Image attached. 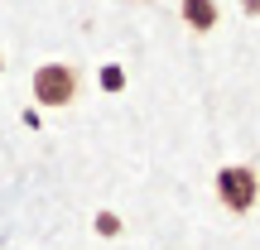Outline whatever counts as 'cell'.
<instances>
[{
	"instance_id": "6da1fadb",
	"label": "cell",
	"mask_w": 260,
	"mask_h": 250,
	"mask_svg": "<svg viewBox=\"0 0 260 250\" xmlns=\"http://www.w3.org/2000/svg\"><path fill=\"white\" fill-rule=\"evenodd\" d=\"M29 87H34V101L44 106V111H63V106L77 101V87H82V77H77L73 63H44V67H34Z\"/></svg>"
},
{
	"instance_id": "7a4b0ae2",
	"label": "cell",
	"mask_w": 260,
	"mask_h": 250,
	"mask_svg": "<svg viewBox=\"0 0 260 250\" xmlns=\"http://www.w3.org/2000/svg\"><path fill=\"white\" fill-rule=\"evenodd\" d=\"M217 202H222L232 217L255 212V202H260V173H255L251 164H226V168H217Z\"/></svg>"
},
{
	"instance_id": "3957f363",
	"label": "cell",
	"mask_w": 260,
	"mask_h": 250,
	"mask_svg": "<svg viewBox=\"0 0 260 250\" xmlns=\"http://www.w3.org/2000/svg\"><path fill=\"white\" fill-rule=\"evenodd\" d=\"M178 15H183V24L193 34H212L222 10H217V0H178Z\"/></svg>"
},
{
	"instance_id": "277c9868",
	"label": "cell",
	"mask_w": 260,
	"mask_h": 250,
	"mask_svg": "<svg viewBox=\"0 0 260 250\" xmlns=\"http://www.w3.org/2000/svg\"><path fill=\"white\" fill-rule=\"evenodd\" d=\"M92 231L102 236V241H116L125 226H121V217H116V212H96V217H92Z\"/></svg>"
},
{
	"instance_id": "5b68a950",
	"label": "cell",
	"mask_w": 260,
	"mask_h": 250,
	"mask_svg": "<svg viewBox=\"0 0 260 250\" xmlns=\"http://www.w3.org/2000/svg\"><path fill=\"white\" fill-rule=\"evenodd\" d=\"M102 87H106V92H125V67L106 63V67H102Z\"/></svg>"
},
{
	"instance_id": "8992f818",
	"label": "cell",
	"mask_w": 260,
	"mask_h": 250,
	"mask_svg": "<svg viewBox=\"0 0 260 250\" xmlns=\"http://www.w3.org/2000/svg\"><path fill=\"white\" fill-rule=\"evenodd\" d=\"M241 10H246L251 19H260V0H241Z\"/></svg>"
},
{
	"instance_id": "52a82bcc",
	"label": "cell",
	"mask_w": 260,
	"mask_h": 250,
	"mask_svg": "<svg viewBox=\"0 0 260 250\" xmlns=\"http://www.w3.org/2000/svg\"><path fill=\"white\" fill-rule=\"evenodd\" d=\"M0 67H5V58H0Z\"/></svg>"
}]
</instances>
